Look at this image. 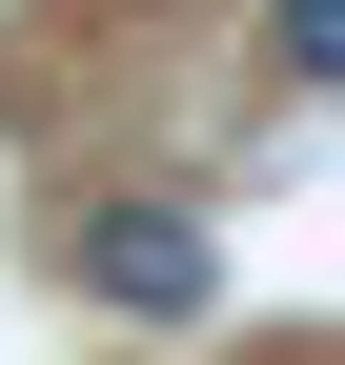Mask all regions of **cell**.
I'll list each match as a JSON object with an SVG mask.
<instances>
[{
	"label": "cell",
	"instance_id": "obj_1",
	"mask_svg": "<svg viewBox=\"0 0 345 365\" xmlns=\"http://www.w3.org/2000/svg\"><path fill=\"white\" fill-rule=\"evenodd\" d=\"M81 284H102L122 325H203V304H224V244H203L183 203H102L81 223Z\"/></svg>",
	"mask_w": 345,
	"mask_h": 365
},
{
	"label": "cell",
	"instance_id": "obj_2",
	"mask_svg": "<svg viewBox=\"0 0 345 365\" xmlns=\"http://www.w3.org/2000/svg\"><path fill=\"white\" fill-rule=\"evenodd\" d=\"M264 41H284V81H345V0H284Z\"/></svg>",
	"mask_w": 345,
	"mask_h": 365
}]
</instances>
